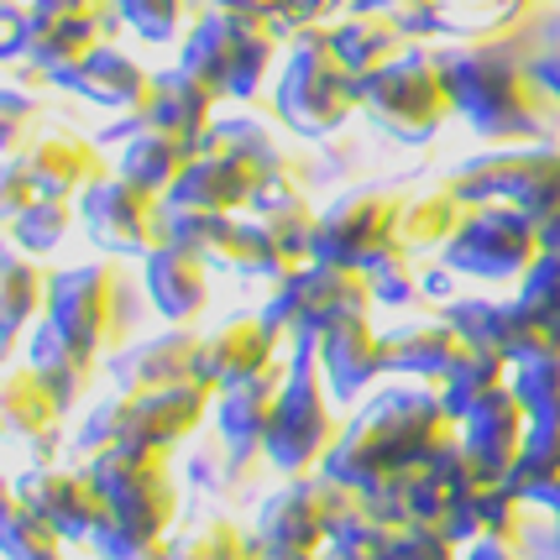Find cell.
Here are the masks:
<instances>
[{"instance_id": "f546056e", "label": "cell", "mask_w": 560, "mask_h": 560, "mask_svg": "<svg viewBox=\"0 0 560 560\" xmlns=\"http://www.w3.org/2000/svg\"><path fill=\"white\" fill-rule=\"evenodd\" d=\"M63 545H69V539L58 535L43 513L26 509L16 492L0 498V556L5 560H69Z\"/></svg>"}, {"instance_id": "4316f807", "label": "cell", "mask_w": 560, "mask_h": 560, "mask_svg": "<svg viewBox=\"0 0 560 560\" xmlns=\"http://www.w3.org/2000/svg\"><path fill=\"white\" fill-rule=\"evenodd\" d=\"M524 257H529V225L518 215H482L462 242L451 246V262H456V268L488 272V278L513 272Z\"/></svg>"}, {"instance_id": "d6986e66", "label": "cell", "mask_w": 560, "mask_h": 560, "mask_svg": "<svg viewBox=\"0 0 560 560\" xmlns=\"http://www.w3.org/2000/svg\"><path fill=\"white\" fill-rule=\"evenodd\" d=\"M283 351V330H272L262 315H242V319H225L220 330L205 336V357H199V372L210 388H231V383H246L257 372H268Z\"/></svg>"}, {"instance_id": "4dcf8cb0", "label": "cell", "mask_w": 560, "mask_h": 560, "mask_svg": "<svg viewBox=\"0 0 560 560\" xmlns=\"http://www.w3.org/2000/svg\"><path fill=\"white\" fill-rule=\"evenodd\" d=\"M73 220H79V195H37L22 215L11 220V242L32 252V257H43L52 246H63Z\"/></svg>"}, {"instance_id": "9a60e30c", "label": "cell", "mask_w": 560, "mask_h": 560, "mask_svg": "<svg viewBox=\"0 0 560 560\" xmlns=\"http://www.w3.org/2000/svg\"><path fill=\"white\" fill-rule=\"evenodd\" d=\"M362 105L398 137H424L435 126V110L445 105V79L424 58L383 63L377 73L362 79Z\"/></svg>"}, {"instance_id": "836d02e7", "label": "cell", "mask_w": 560, "mask_h": 560, "mask_svg": "<svg viewBox=\"0 0 560 560\" xmlns=\"http://www.w3.org/2000/svg\"><path fill=\"white\" fill-rule=\"evenodd\" d=\"M383 560H456V556H451V535L435 529V524H398Z\"/></svg>"}, {"instance_id": "8d00e7d4", "label": "cell", "mask_w": 560, "mask_h": 560, "mask_svg": "<svg viewBox=\"0 0 560 560\" xmlns=\"http://www.w3.org/2000/svg\"><path fill=\"white\" fill-rule=\"evenodd\" d=\"M466 560H513V550L503 539H477V545L466 550Z\"/></svg>"}, {"instance_id": "6da1fadb", "label": "cell", "mask_w": 560, "mask_h": 560, "mask_svg": "<svg viewBox=\"0 0 560 560\" xmlns=\"http://www.w3.org/2000/svg\"><path fill=\"white\" fill-rule=\"evenodd\" d=\"M445 404H424V398H383L372 404L357 424H346L341 440L330 445V456L319 462V471L330 482H341L351 492H383L393 482H404L409 471L430 462L445 440Z\"/></svg>"}, {"instance_id": "ffe728a7", "label": "cell", "mask_w": 560, "mask_h": 560, "mask_svg": "<svg viewBox=\"0 0 560 560\" xmlns=\"http://www.w3.org/2000/svg\"><path fill=\"white\" fill-rule=\"evenodd\" d=\"M152 79L158 73H147L137 58L116 43H100L90 48L79 63L52 73V84L58 90H73V95H84L90 105H105V110H137L147 95H152Z\"/></svg>"}, {"instance_id": "74e56055", "label": "cell", "mask_w": 560, "mask_h": 560, "mask_svg": "<svg viewBox=\"0 0 560 560\" xmlns=\"http://www.w3.org/2000/svg\"><path fill=\"white\" fill-rule=\"evenodd\" d=\"M205 5H231V11H252V16H272L283 0H205Z\"/></svg>"}, {"instance_id": "1f68e13d", "label": "cell", "mask_w": 560, "mask_h": 560, "mask_svg": "<svg viewBox=\"0 0 560 560\" xmlns=\"http://www.w3.org/2000/svg\"><path fill=\"white\" fill-rule=\"evenodd\" d=\"M330 43H336V52H341V63L357 79H366V73H377L383 63H388L393 52V26L383 22V16H366V11H357V16H346V22L330 26Z\"/></svg>"}, {"instance_id": "44dd1931", "label": "cell", "mask_w": 560, "mask_h": 560, "mask_svg": "<svg viewBox=\"0 0 560 560\" xmlns=\"http://www.w3.org/2000/svg\"><path fill=\"white\" fill-rule=\"evenodd\" d=\"M283 377H289V362H272L268 372L215 393V435L236 456H262V440L272 430V409H278Z\"/></svg>"}, {"instance_id": "8fae6325", "label": "cell", "mask_w": 560, "mask_h": 560, "mask_svg": "<svg viewBox=\"0 0 560 560\" xmlns=\"http://www.w3.org/2000/svg\"><path fill=\"white\" fill-rule=\"evenodd\" d=\"M262 189H268L262 163L246 147L225 142L215 131L189 158V168L178 173V184L168 189V205H178V210H210V215H242V210L257 205Z\"/></svg>"}, {"instance_id": "d4e9b609", "label": "cell", "mask_w": 560, "mask_h": 560, "mask_svg": "<svg viewBox=\"0 0 560 560\" xmlns=\"http://www.w3.org/2000/svg\"><path fill=\"white\" fill-rule=\"evenodd\" d=\"M22 163L32 168V178L43 184V195H79L95 178H105V152L84 137H32L22 147Z\"/></svg>"}, {"instance_id": "e0dca14e", "label": "cell", "mask_w": 560, "mask_h": 560, "mask_svg": "<svg viewBox=\"0 0 560 560\" xmlns=\"http://www.w3.org/2000/svg\"><path fill=\"white\" fill-rule=\"evenodd\" d=\"M0 430L32 451V462H52L63 440V398L48 388L37 366H5L0 372Z\"/></svg>"}, {"instance_id": "f35d334b", "label": "cell", "mask_w": 560, "mask_h": 560, "mask_svg": "<svg viewBox=\"0 0 560 560\" xmlns=\"http://www.w3.org/2000/svg\"><path fill=\"white\" fill-rule=\"evenodd\" d=\"M351 5H357V11H366V5H388V0H351Z\"/></svg>"}, {"instance_id": "7c38bea8", "label": "cell", "mask_w": 560, "mask_h": 560, "mask_svg": "<svg viewBox=\"0 0 560 560\" xmlns=\"http://www.w3.org/2000/svg\"><path fill=\"white\" fill-rule=\"evenodd\" d=\"M16 498H22L32 513H43L69 545H90V535L110 518L95 477H90L84 466L32 462L22 477H16Z\"/></svg>"}, {"instance_id": "5bb4252c", "label": "cell", "mask_w": 560, "mask_h": 560, "mask_svg": "<svg viewBox=\"0 0 560 560\" xmlns=\"http://www.w3.org/2000/svg\"><path fill=\"white\" fill-rule=\"evenodd\" d=\"M215 105H220V95L205 79H195V73H184V69L158 73V79H152V95H147L137 110H126V121L100 131V147L126 142V137L142 131V126H168L178 137H189L195 147H205L215 137Z\"/></svg>"}, {"instance_id": "484cf974", "label": "cell", "mask_w": 560, "mask_h": 560, "mask_svg": "<svg viewBox=\"0 0 560 560\" xmlns=\"http://www.w3.org/2000/svg\"><path fill=\"white\" fill-rule=\"evenodd\" d=\"M199 147L189 137H178L168 126H142V131H131L116 152V173L126 178H137L147 189H158V195H168L173 184H178V173L189 168V158H195Z\"/></svg>"}, {"instance_id": "7402d4cb", "label": "cell", "mask_w": 560, "mask_h": 560, "mask_svg": "<svg viewBox=\"0 0 560 560\" xmlns=\"http://www.w3.org/2000/svg\"><path fill=\"white\" fill-rule=\"evenodd\" d=\"M48 283L52 272L32 262V252L0 236V351L32 336V325L48 315Z\"/></svg>"}, {"instance_id": "cb8c5ba5", "label": "cell", "mask_w": 560, "mask_h": 560, "mask_svg": "<svg viewBox=\"0 0 560 560\" xmlns=\"http://www.w3.org/2000/svg\"><path fill=\"white\" fill-rule=\"evenodd\" d=\"M95 362H100L95 346H84L79 336H69L63 325H52V319H37L32 336H26V366H37V372L48 377V388L63 398V409H73L79 393L90 388Z\"/></svg>"}, {"instance_id": "5b68a950", "label": "cell", "mask_w": 560, "mask_h": 560, "mask_svg": "<svg viewBox=\"0 0 560 560\" xmlns=\"http://www.w3.org/2000/svg\"><path fill=\"white\" fill-rule=\"evenodd\" d=\"M336 440H341V424L325 404L319 346L289 341V377H283L278 409H272V430L262 440V462L283 477H304V471H319Z\"/></svg>"}, {"instance_id": "ba28073f", "label": "cell", "mask_w": 560, "mask_h": 560, "mask_svg": "<svg viewBox=\"0 0 560 560\" xmlns=\"http://www.w3.org/2000/svg\"><path fill=\"white\" fill-rule=\"evenodd\" d=\"M346 492L351 488L330 482L325 471L289 477V482L257 509V524H252L257 550L272 560H319L325 556V539H330V518H336Z\"/></svg>"}, {"instance_id": "52a82bcc", "label": "cell", "mask_w": 560, "mask_h": 560, "mask_svg": "<svg viewBox=\"0 0 560 560\" xmlns=\"http://www.w3.org/2000/svg\"><path fill=\"white\" fill-rule=\"evenodd\" d=\"M366 299H372L366 272L336 268V262H310V268H293L289 278L272 283L262 319L272 330H283V341H319L330 325L362 315Z\"/></svg>"}, {"instance_id": "9c48e42d", "label": "cell", "mask_w": 560, "mask_h": 560, "mask_svg": "<svg viewBox=\"0 0 560 560\" xmlns=\"http://www.w3.org/2000/svg\"><path fill=\"white\" fill-rule=\"evenodd\" d=\"M79 225L105 252H152L168 242V195L147 189L126 173H105L79 189Z\"/></svg>"}, {"instance_id": "e575fe53", "label": "cell", "mask_w": 560, "mask_h": 560, "mask_svg": "<svg viewBox=\"0 0 560 560\" xmlns=\"http://www.w3.org/2000/svg\"><path fill=\"white\" fill-rule=\"evenodd\" d=\"M37 195H43V184L32 178V168L22 163V152H16V158H0V225H11Z\"/></svg>"}, {"instance_id": "30bf717a", "label": "cell", "mask_w": 560, "mask_h": 560, "mask_svg": "<svg viewBox=\"0 0 560 560\" xmlns=\"http://www.w3.org/2000/svg\"><path fill=\"white\" fill-rule=\"evenodd\" d=\"M52 325H63L69 336L84 346H116L121 351L131 341V319H126V278L110 262H79V268L52 272L48 283V315Z\"/></svg>"}, {"instance_id": "7a4b0ae2", "label": "cell", "mask_w": 560, "mask_h": 560, "mask_svg": "<svg viewBox=\"0 0 560 560\" xmlns=\"http://www.w3.org/2000/svg\"><path fill=\"white\" fill-rule=\"evenodd\" d=\"M215 409V388L210 383H163V388H137V393H110L95 404L79 435L69 440L73 456H100L110 445L126 451H173L178 440L199 430V419Z\"/></svg>"}, {"instance_id": "d6a6232c", "label": "cell", "mask_w": 560, "mask_h": 560, "mask_svg": "<svg viewBox=\"0 0 560 560\" xmlns=\"http://www.w3.org/2000/svg\"><path fill=\"white\" fill-rule=\"evenodd\" d=\"M121 22L142 37V43H173L184 22H195V0H116Z\"/></svg>"}, {"instance_id": "83f0119b", "label": "cell", "mask_w": 560, "mask_h": 560, "mask_svg": "<svg viewBox=\"0 0 560 560\" xmlns=\"http://www.w3.org/2000/svg\"><path fill=\"white\" fill-rule=\"evenodd\" d=\"M466 456L482 466V477H503L518 462V409L503 393H488L466 409Z\"/></svg>"}, {"instance_id": "4fadbf2b", "label": "cell", "mask_w": 560, "mask_h": 560, "mask_svg": "<svg viewBox=\"0 0 560 560\" xmlns=\"http://www.w3.org/2000/svg\"><path fill=\"white\" fill-rule=\"evenodd\" d=\"M393 231H398V205L388 195H346L315 220L310 257L362 272L377 252L393 246Z\"/></svg>"}, {"instance_id": "8992f818", "label": "cell", "mask_w": 560, "mask_h": 560, "mask_svg": "<svg viewBox=\"0 0 560 560\" xmlns=\"http://www.w3.org/2000/svg\"><path fill=\"white\" fill-rule=\"evenodd\" d=\"M84 471L95 477L100 498L110 509V524H121L142 539H163L178 518V492L168 477V451H126L110 445L100 456H84Z\"/></svg>"}, {"instance_id": "3957f363", "label": "cell", "mask_w": 560, "mask_h": 560, "mask_svg": "<svg viewBox=\"0 0 560 560\" xmlns=\"http://www.w3.org/2000/svg\"><path fill=\"white\" fill-rule=\"evenodd\" d=\"M283 52V32L268 16L231 11V5H205L189 22L184 37V63L178 69L205 79L220 100H257L262 79L272 73V58Z\"/></svg>"}, {"instance_id": "2e32d148", "label": "cell", "mask_w": 560, "mask_h": 560, "mask_svg": "<svg viewBox=\"0 0 560 560\" xmlns=\"http://www.w3.org/2000/svg\"><path fill=\"white\" fill-rule=\"evenodd\" d=\"M199 357H205V336H195V330L137 336V341H126L110 357V388L137 393V388H163V383H205Z\"/></svg>"}, {"instance_id": "277c9868", "label": "cell", "mask_w": 560, "mask_h": 560, "mask_svg": "<svg viewBox=\"0 0 560 560\" xmlns=\"http://www.w3.org/2000/svg\"><path fill=\"white\" fill-rule=\"evenodd\" d=\"M362 105V79L341 63V52L330 43V26H310L293 37L289 69L272 90L278 121L299 137H325Z\"/></svg>"}, {"instance_id": "d590c367", "label": "cell", "mask_w": 560, "mask_h": 560, "mask_svg": "<svg viewBox=\"0 0 560 560\" xmlns=\"http://www.w3.org/2000/svg\"><path fill=\"white\" fill-rule=\"evenodd\" d=\"M32 37V0H0V63H22Z\"/></svg>"}, {"instance_id": "603a6c76", "label": "cell", "mask_w": 560, "mask_h": 560, "mask_svg": "<svg viewBox=\"0 0 560 560\" xmlns=\"http://www.w3.org/2000/svg\"><path fill=\"white\" fill-rule=\"evenodd\" d=\"M315 346H319V372H325L336 398H357L372 383V372H383V336L366 325V315L330 325Z\"/></svg>"}, {"instance_id": "ac0fdd59", "label": "cell", "mask_w": 560, "mask_h": 560, "mask_svg": "<svg viewBox=\"0 0 560 560\" xmlns=\"http://www.w3.org/2000/svg\"><path fill=\"white\" fill-rule=\"evenodd\" d=\"M142 293L168 325H189L210 304V262L184 242L152 246L147 252V272H142Z\"/></svg>"}, {"instance_id": "ab89813d", "label": "cell", "mask_w": 560, "mask_h": 560, "mask_svg": "<svg viewBox=\"0 0 560 560\" xmlns=\"http://www.w3.org/2000/svg\"><path fill=\"white\" fill-rule=\"evenodd\" d=\"M0 435H5V430H0Z\"/></svg>"}, {"instance_id": "f1b7e54d", "label": "cell", "mask_w": 560, "mask_h": 560, "mask_svg": "<svg viewBox=\"0 0 560 560\" xmlns=\"http://www.w3.org/2000/svg\"><path fill=\"white\" fill-rule=\"evenodd\" d=\"M168 560H262V550H257V535L236 529L220 513H205L178 535L168 529Z\"/></svg>"}]
</instances>
